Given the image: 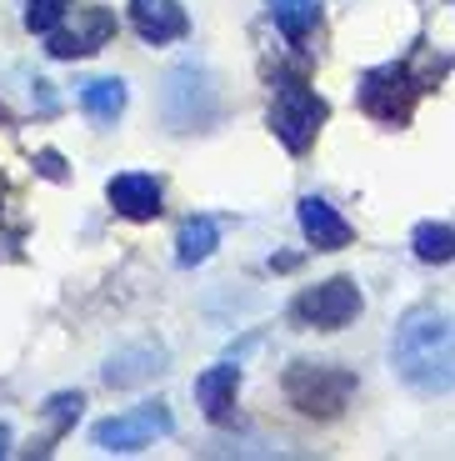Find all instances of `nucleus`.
Masks as SVG:
<instances>
[{"label":"nucleus","mask_w":455,"mask_h":461,"mask_svg":"<svg viewBox=\"0 0 455 461\" xmlns=\"http://www.w3.org/2000/svg\"><path fill=\"white\" fill-rule=\"evenodd\" d=\"M390 366L421 396L455 392V316L415 306L390 336Z\"/></svg>","instance_id":"1"},{"label":"nucleus","mask_w":455,"mask_h":461,"mask_svg":"<svg viewBox=\"0 0 455 461\" xmlns=\"http://www.w3.org/2000/svg\"><path fill=\"white\" fill-rule=\"evenodd\" d=\"M160 111L171 121V131H205L220 115V91L216 76L201 60H181L160 86Z\"/></svg>","instance_id":"2"},{"label":"nucleus","mask_w":455,"mask_h":461,"mask_svg":"<svg viewBox=\"0 0 455 461\" xmlns=\"http://www.w3.org/2000/svg\"><path fill=\"white\" fill-rule=\"evenodd\" d=\"M330 105L320 101L316 91H310L300 76H281L275 81V101H271V131L275 140H281L290 156H306L310 146H316L320 126H326Z\"/></svg>","instance_id":"3"},{"label":"nucleus","mask_w":455,"mask_h":461,"mask_svg":"<svg viewBox=\"0 0 455 461\" xmlns=\"http://www.w3.org/2000/svg\"><path fill=\"white\" fill-rule=\"evenodd\" d=\"M285 396L296 406L300 416H341L345 402L355 396V371L345 366H330V361H296V366L285 371Z\"/></svg>","instance_id":"4"},{"label":"nucleus","mask_w":455,"mask_h":461,"mask_svg":"<svg viewBox=\"0 0 455 461\" xmlns=\"http://www.w3.org/2000/svg\"><path fill=\"white\" fill-rule=\"evenodd\" d=\"M361 306H365L361 286L351 276H330L320 286L300 291L296 306H290V321L306 326V331H341V326H351L361 316Z\"/></svg>","instance_id":"5"},{"label":"nucleus","mask_w":455,"mask_h":461,"mask_svg":"<svg viewBox=\"0 0 455 461\" xmlns=\"http://www.w3.org/2000/svg\"><path fill=\"white\" fill-rule=\"evenodd\" d=\"M421 91H425V81H415L406 66H380L361 81V105L376 121H386V126H406L415 101H421Z\"/></svg>","instance_id":"6"},{"label":"nucleus","mask_w":455,"mask_h":461,"mask_svg":"<svg viewBox=\"0 0 455 461\" xmlns=\"http://www.w3.org/2000/svg\"><path fill=\"white\" fill-rule=\"evenodd\" d=\"M175 431V416L165 411V402H146V406H136V411H126V416H111V421H95V431H91V441L101 451H140V447H150L156 437H171Z\"/></svg>","instance_id":"7"},{"label":"nucleus","mask_w":455,"mask_h":461,"mask_svg":"<svg viewBox=\"0 0 455 461\" xmlns=\"http://www.w3.org/2000/svg\"><path fill=\"white\" fill-rule=\"evenodd\" d=\"M115 35V15L105 5H70V15L46 35V46L56 60H80V56H95Z\"/></svg>","instance_id":"8"},{"label":"nucleus","mask_w":455,"mask_h":461,"mask_svg":"<svg viewBox=\"0 0 455 461\" xmlns=\"http://www.w3.org/2000/svg\"><path fill=\"white\" fill-rule=\"evenodd\" d=\"M105 201H111L115 216H126V221H156L160 201H165V191H160L156 176L146 171H126V176H111V185H105Z\"/></svg>","instance_id":"9"},{"label":"nucleus","mask_w":455,"mask_h":461,"mask_svg":"<svg viewBox=\"0 0 455 461\" xmlns=\"http://www.w3.org/2000/svg\"><path fill=\"white\" fill-rule=\"evenodd\" d=\"M130 25L146 46H171L191 35V15L181 0H130Z\"/></svg>","instance_id":"10"},{"label":"nucleus","mask_w":455,"mask_h":461,"mask_svg":"<svg viewBox=\"0 0 455 461\" xmlns=\"http://www.w3.org/2000/svg\"><path fill=\"white\" fill-rule=\"evenodd\" d=\"M296 221H300V236H306L316 251H345V246H351V236H355L351 221L330 206V201H320V196H306V201H300Z\"/></svg>","instance_id":"11"},{"label":"nucleus","mask_w":455,"mask_h":461,"mask_svg":"<svg viewBox=\"0 0 455 461\" xmlns=\"http://www.w3.org/2000/svg\"><path fill=\"white\" fill-rule=\"evenodd\" d=\"M236 392H240V366L236 361H220V366H210V371L195 376V402H201V411L210 416V421H226L230 406H236Z\"/></svg>","instance_id":"12"},{"label":"nucleus","mask_w":455,"mask_h":461,"mask_svg":"<svg viewBox=\"0 0 455 461\" xmlns=\"http://www.w3.org/2000/svg\"><path fill=\"white\" fill-rule=\"evenodd\" d=\"M165 371V351L160 346H130V351H115L105 361V386H140V381L160 376Z\"/></svg>","instance_id":"13"},{"label":"nucleus","mask_w":455,"mask_h":461,"mask_svg":"<svg viewBox=\"0 0 455 461\" xmlns=\"http://www.w3.org/2000/svg\"><path fill=\"white\" fill-rule=\"evenodd\" d=\"M271 21L290 46L310 50V35L320 25V0H271Z\"/></svg>","instance_id":"14"},{"label":"nucleus","mask_w":455,"mask_h":461,"mask_svg":"<svg viewBox=\"0 0 455 461\" xmlns=\"http://www.w3.org/2000/svg\"><path fill=\"white\" fill-rule=\"evenodd\" d=\"M216 246H220V221L216 216H191L181 226V236H175V266H201V261H210L216 256Z\"/></svg>","instance_id":"15"},{"label":"nucleus","mask_w":455,"mask_h":461,"mask_svg":"<svg viewBox=\"0 0 455 461\" xmlns=\"http://www.w3.org/2000/svg\"><path fill=\"white\" fill-rule=\"evenodd\" d=\"M80 111L91 115L95 126H115L126 111V81L120 76H101V81L80 86Z\"/></svg>","instance_id":"16"},{"label":"nucleus","mask_w":455,"mask_h":461,"mask_svg":"<svg viewBox=\"0 0 455 461\" xmlns=\"http://www.w3.org/2000/svg\"><path fill=\"white\" fill-rule=\"evenodd\" d=\"M410 251H415V261H425V266L455 261V226H441V221H421V226L410 230Z\"/></svg>","instance_id":"17"},{"label":"nucleus","mask_w":455,"mask_h":461,"mask_svg":"<svg viewBox=\"0 0 455 461\" xmlns=\"http://www.w3.org/2000/svg\"><path fill=\"white\" fill-rule=\"evenodd\" d=\"M70 5H76V0H31V5H25V25H31L35 35H50L70 15Z\"/></svg>","instance_id":"18"},{"label":"nucleus","mask_w":455,"mask_h":461,"mask_svg":"<svg viewBox=\"0 0 455 461\" xmlns=\"http://www.w3.org/2000/svg\"><path fill=\"white\" fill-rule=\"evenodd\" d=\"M80 406H85L80 396H50V427H56V431H66L70 421L80 416Z\"/></svg>","instance_id":"19"},{"label":"nucleus","mask_w":455,"mask_h":461,"mask_svg":"<svg viewBox=\"0 0 455 461\" xmlns=\"http://www.w3.org/2000/svg\"><path fill=\"white\" fill-rule=\"evenodd\" d=\"M5 447H11V431L0 427V456H5Z\"/></svg>","instance_id":"20"}]
</instances>
